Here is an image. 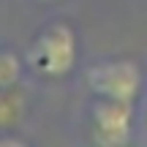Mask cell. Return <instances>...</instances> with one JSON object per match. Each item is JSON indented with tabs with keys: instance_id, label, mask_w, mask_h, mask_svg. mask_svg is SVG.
<instances>
[{
	"instance_id": "obj_3",
	"label": "cell",
	"mask_w": 147,
	"mask_h": 147,
	"mask_svg": "<svg viewBox=\"0 0 147 147\" xmlns=\"http://www.w3.org/2000/svg\"><path fill=\"white\" fill-rule=\"evenodd\" d=\"M134 104L101 98L93 106V142L101 147H120L131 139Z\"/></svg>"
},
{
	"instance_id": "obj_4",
	"label": "cell",
	"mask_w": 147,
	"mask_h": 147,
	"mask_svg": "<svg viewBox=\"0 0 147 147\" xmlns=\"http://www.w3.org/2000/svg\"><path fill=\"white\" fill-rule=\"evenodd\" d=\"M22 112H25V98H22V93H16L14 87L3 90V98H0V123H3V125H14L22 117Z\"/></svg>"
},
{
	"instance_id": "obj_5",
	"label": "cell",
	"mask_w": 147,
	"mask_h": 147,
	"mask_svg": "<svg viewBox=\"0 0 147 147\" xmlns=\"http://www.w3.org/2000/svg\"><path fill=\"white\" fill-rule=\"evenodd\" d=\"M19 74H22V60L16 57L11 49H5L0 55V87L8 90L19 82Z\"/></svg>"
},
{
	"instance_id": "obj_1",
	"label": "cell",
	"mask_w": 147,
	"mask_h": 147,
	"mask_svg": "<svg viewBox=\"0 0 147 147\" xmlns=\"http://www.w3.org/2000/svg\"><path fill=\"white\" fill-rule=\"evenodd\" d=\"M27 63L33 71L52 79L71 74L76 65V36H74V30L63 22L41 30L27 49Z\"/></svg>"
},
{
	"instance_id": "obj_2",
	"label": "cell",
	"mask_w": 147,
	"mask_h": 147,
	"mask_svg": "<svg viewBox=\"0 0 147 147\" xmlns=\"http://www.w3.org/2000/svg\"><path fill=\"white\" fill-rule=\"evenodd\" d=\"M87 84L98 98L134 104L142 93V71L131 60H106L87 71Z\"/></svg>"
}]
</instances>
